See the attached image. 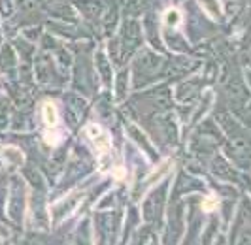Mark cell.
Here are the masks:
<instances>
[{"label":"cell","instance_id":"6da1fadb","mask_svg":"<svg viewBox=\"0 0 251 245\" xmlns=\"http://www.w3.org/2000/svg\"><path fill=\"white\" fill-rule=\"evenodd\" d=\"M85 132H87V136L93 140V144H95V147H97V151H99L100 157L104 153H110L112 140H110V136L106 134L99 124H89L87 128H85Z\"/></svg>","mask_w":251,"mask_h":245},{"label":"cell","instance_id":"7a4b0ae2","mask_svg":"<svg viewBox=\"0 0 251 245\" xmlns=\"http://www.w3.org/2000/svg\"><path fill=\"white\" fill-rule=\"evenodd\" d=\"M42 119L48 126H55L59 121V113H57V106L53 102H44L42 104Z\"/></svg>","mask_w":251,"mask_h":245},{"label":"cell","instance_id":"3957f363","mask_svg":"<svg viewBox=\"0 0 251 245\" xmlns=\"http://www.w3.org/2000/svg\"><path fill=\"white\" fill-rule=\"evenodd\" d=\"M164 21L170 24V26H176V24H179V21H181V15H179L177 10H168L166 15H164Z\"/></svg>","mask_w":251,"mask_h":245},{"label":"cell","instance_id":"277c9868","mask_svg":"<svg viewBox=\"0 0 251 245\" xmlns=\"http://www.w3.org/2000/svg\"><path fill=\"white\" fill-rule=\"evenodd\" d=\"M6 159H12L13 164H17V162H21L23 160V155L17 151V149H12V147H8V149H4V153H2Z\"/></svg>","mask_w":251,"mask_h":245},{"label":"cell","instance_id":"5b68a950","mask_svg":"<svg viewBox=\"0 0 251 245\" xmlns=\"http://www.w3.org/2000/svg\"><path fill=\"white\" fill-rule=\"evenodd\" d=\"M214 208H217V200H215V198H208V200L204 202V209H206V211H212Z\"/></svg>","mask_w":251,"mask_h":245}]
</instances>
